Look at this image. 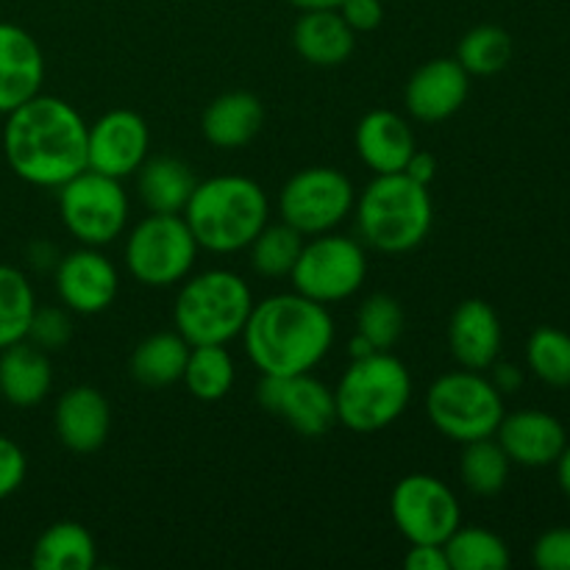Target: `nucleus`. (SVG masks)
Wrapping results in <instances>:
<instances>
[{"mask_svg":"<svg viewBox=\"0 0 570 570\" xmlns=\"http://www.w3.org/2000/svg\"><path fill=\"white\" fill-rule=\"evenodd\" d=\"M337 11L343 14V20L348 22L354 33L376 31L384 20L382 0H343V6Z\"/></svg>","mask_w":570,"mask_h":570,"instance_id":"obj_39","label":"nucleus"},{"mask_svg":"<svg viewBox=\"0 0 570 570\" xmlns=\"http://www.w3.org/2000/svg\"><path fill=\"white\" fill-rule=\"evenodd\" d=\"M53 387V367L48 354L28 340L0 351V395L11 406H37Z\"/></svg>","mask_w":570,"mask_h":570,"instance_id":"obj_24","label":"nucleus"},{"mask_svg":"<svg viewBox=\"0 0 570 570\" xmlns=\"http://www.w3.org/2000/svg\"><path fill=\"white\" fill-rule=\"evenodd\" d=\"M451 570H504L510 549L495 532L482 527H456L443 543Z\"/></svg>","mask_w":570,"mask_h":570,"instance_id":"obj_29","label":"nucleus"},{"mask_svg":"<svg viewBox=\"0 0 570 570\" xmlns=\"http://www.w3.org/2000/svg\"><path fill=\"white\" fill-rule=\"evenodd\" d=\"M510 456L493 438L465 443V451L460 456L462 482L476 495L501 493L507 488V479H510Z\"/></svg>","mask_w":570,"mask_h":570,"instance_id":"obj_31","label":"nucleus"},{"mask_svg":"<svg viewBox=\"0 0 570 570\" xmlns=\"http://www.w3.org/2000/svg\"><path fill=\"white\" fill-rule=\"evenodd\" d=\"M471 76L456 59H432L417 67L404 89L406 111L417 122H443L468 100Z\"/></svg>","mask_w":570,"mask_h":570,"instance_id":"obj_16","label":"nucleus"},{"mask_svg":"<svg viewBox=\"0 0 570 570\" xmlns=\"http://www.w3.org/2000/svg\"><path fill=\"white\" fill-rule=\"evenodd\" d=\"M150 150V128L131 109H111L87 128V167L111 178H128Z\"/></svg>","mask_w":570,"mask_h":570,"instance_id":"obj_14","label":"nucleus"},{"mask_svg":"<svg viewBox=\"0 0 570 570\" xmlns=\"http://www.w3.org/2000/svg\"><path fill=\"white\" fill-rule=\"evenodd\" d=\"M33 312H37V295L26 273L11 265H0V351L26 340Z\"/></svg>","mask_w":570,"mask_h":570,"instance_id":"obj_30","label":"nucleus"},{"mask_svg":"<svg viewBox=\"0 0 570 570\" xmlns=\"http://www.w3.org/2000/svg\"><path fill=\"white\" fill-rule=\"evenodd\" d=\"M289 278L295 293L323 306L348 301L367 278L365 248L343 234H317L304 243Z\"/></svg>","mask_w":570,"mask_h":570,"instance_id":"obj_9","label":"nucleus"},{"mask_svg":"<svg viewBox=\"0 0 570 570\" xmlns=\"http://www.w3.org/2000/svg\"><path fill=\"white\" fill-rule=\"evenodd\" d=\"M495 438H499L510 462L523 468L554 465L568 445L566 426L554 415L540 410H521L504 415L495 429Z\"/></svg>","mask_w":570,"mask_h":570,"instance_id":"obj_17","label":"nucleus"},{"mask_svg":"<svg viewBox=\"0 0 570 570\" xmlns=\"http://www.w3.org/2000/svg\"><path fill=\"white\" fill-rule=\"evenodd\" d=\"M59 250H56V245L45 243V239H39V243H33L31 248H28V262H31L37 271H56V265H59Z\"/></svg>","mask_w":570,"mask_h":570,"instance_id":"obj_43","label":"nucleus"},{"mask_svg":"<svg viewBox=\"0 0 570 570\" xmlns=\"http://www.w3.org/2000/svg\"><path fill=\"white\" fill-rule=\"evenodd\" d=\"M456 61L468 76H495L512 59V37L499 26H476L456 45Z\"/></svg>","mask_w":570,"mask_h":570,"instance_id":"obj_33","label":"nucleus"},{"mask_svg":"<svg viewBox=\"0 0 570 570\" xmlns=\"http://www.w3.org/2000/svg\"><path fill=\"white\" fill-rule=\"evenodd\" d=\"M527 362L534 376L551 387H570V334L554 326H540L529 337Z\"/></svg>","mask_w":570,"mask_h":570,"instance_id":"obj_34","label":"nucleus"},{"mask_svg":"<svg viewBox=\"0 0 570 570\" xmlns=\"http://www.w3.org/2000/svg\"><path fill=\"white\" fill-rule=\"evenodd\" d=\"M390 512L410 543L443 546L462 523L454 490L432 473H410L401 479L390 495Z\"/></svg>","mask_w":570,"mask_h":570,"instance_id":"obj_12","label":"nucleus"},{"mask_svg":"<svg viewBox=\"0 0 570 570\" xmlns=\"http://www.w3.org/2000/svg\"><path fill=\"white\" fill-rule=\"evenodd\" d=\"M412 401V376L390 351L351 360L334 387L337 423L356 434H373L399 421Z\"/></svg>","mask_w":570,"mask_h":570,"instance_id":"obj_5","label":"nucleus"},{"mask_svg":"<svg viewBox=\"0 0 570 570\" xmlns=\"http://www.w3.org/2000/svg\"><path fill=\"white\" fill-rule=\"evenodd\" d=\"M45 56L37 39L14 22H0V115L42 92Z\"/></svg>","mask_w":570,"mask_h":570,"instance_id":"obj_18","label":"nucleus"},{"mask_svg":"<svg viewBox=\"0 0 570 570\" xmlns=\"http://www.w3.org/2000/svg\"><path fill=\"white\" fill-rule=\"evenodd\" d=\"M265 126V106L254 92H226L206 106L200 117V131L206 142L220 150L245 148L256 139V134Z\"/></svg>","mask_w":570,"mask_h":570,"instance_id":"obj_22","label":"nucleus"},{"mask_svg":"<svg viewBox=\"0 0 570 570\" xmlns=\"http://www.w3.org/2000/svg\"><path fill=\"white\" fill-rule=\"evenodd\" d=\"M56 293L61 304L78 315H100L117 298V267L92 245L70 250L59 259L53 271Z\"/></svg>","mask_w":570,"mask_h":570,"instance_id":"obj_15","label":"nucleus"},{"mask_svg":"<svg viewBox=\"0 0 570 570\" xmlns=\"http://www.w3.org/2000/svg\"><path fill=\"white\" fill-rule=\"evenodd\" d=\"M373 345L367 343L365 337H360V334H354V340H351L348 343V356L351 360H362V356H367V354H373Z\"/></svg>","mask_w":570,"mask_h":570,"instance_id":"obj_46","label":"nucleus"},{"mask_svg":"<svg viewBox=\"0 0 570 570\" xmlns=\"http://www.w3.org/2000/svg\"><path fill=\"white\" fill-rule=\"evenodd\" d=\"M87 128L76 106L39 92L6 115L3 156L26 184L59 189L87 170Z\"/></svg>","mask_w":570,"mask_h":570,"instance_id":"obj_1","label":"nucleus"},{"mask_svg":"<svg viewBox=\"0 0 570 570\" xmlns=\"http://www.w3.org/2000/svg\"><path fill=\"white\" fill-rule=\"evenodd\" d=\"M356 154L376 176L404 173L406 161L415 154V134L401 115L390 109H373L360 120L354 134Z\"/></svg>","mask_w":570,"mask_h":570,"instance_id":"obj_21","label":"nucleus"},{"mask_svg":"<svg viewBox=\"0 0 570 570\" xmlns=\"http://www.w3.org/2000/svg\"><path fill=\"white\" fill-rule=\"evenodd\" d=\"M72 337V321L70 309L67 306H37L31 317V326H28L26 340L33 343L37 348H42L45 354H53L61 351Z\"/></svg>","mask_w":570,"mask_h":570,"instance_id":"obj_36","label":"nucleus"},{"mask_svg":"<svg viewBox=\"0 0 570 570\" xmlns=\"http://www.w3.org/2000/svg\"><path fill=\"white\" fill-rule=\"evenodd\" d=\"M356 204L351 178L337 167H306L287 178L278 195V212L287 226L304 237L337 228Z\"/></svg>","mask_w":570,"mask_h":570,"instance_id":"obj_11","label":"nucleus"},{"mask_svg":"<svg viewBox=\"0 0 570 570\" xmlns=\"http://www.w3.org/2000/svg\"><path fill=\"white\" fill-rule=\"evenodd\" d=\"M362 243L382 254H406L429 237L434 206L429 187L406 173H382L354 204Z\"/></svg>","mask_w":570,"mask_h":570,"instance_id":"obj_4","label":"nucleus"},{"mask_svg":"<svg viewBox=\"0 0 570 570\" xmlns=\"http://www.w3.org/2000/svg\"><path fill=\"white\" fill-rule=\"evenodd\" d=\"M287 3L301 11H317V9H340L343 0H287Z\"/></svg>","mask_w":570,"mask_h":570,"instance_id":"obj_45","label":"nucleus"},{"mask_svg":"<svg viewBox=\"0 0 570 570\" xmlns=\"http://www.w3.org/2000/svg\"><path fill=\"white\" fill-rule=\"evenodd\" d=\"M501 321L493 306L482 298L462 301L449 321L451 356L465 371H488L495 365L501 351Z\"/></svg>","mask_w":570,"mask_h":570,"instance_id":"obj_19","label":"nucleus"},{"mask_svg":"<svg viewBox=\"0 0 570 570\" xmlns=\"http://www.w3.org/2000/svg\"><path fill=\"white\" fill-rule=\"evenodd\" d=\"M557 476H560V488L566 490V495L570 499V445H566L557 460Z\"/></svg>","mask_w":570,"mask_h":570,"instance_id":"obj_44","label":"nucleus"},{"mask_svg":"<svg viewBox=\"0 0 570 570\" xmlns=\"http://www.w3.org/2000/svg\"><path fill=\"white\" fill-rule=\"evenodd\" d=\"M198 250L184 215L150 212L128 234L126 265L139 284L161 289L181 284L193 273Z\"/></svg>","mask_w":570,"mask_h":570,"instance_id":"obj_8","label":"nucleus"},{"mask_svg":"<svg viewBox=\"0 0 570 570\" xmlns=\"http://www.w3.org/2000/svg\"><path fill=\"white\" fill-rule=\"evenodd\" d=\"M426 415L440 434L454 443L495 438L504 412V395L479 371L440 376L426 393Z\"/></svg>","mask_w":570,"mask_h":570,"instance_id":"obj_7","label":"nucleus"},{"mask_svg":"<svg viewBox=\"0 0 570 570\" xmlns=\"http://www.w3.org/2000/svg\"><path fill=\"white\" fill-rule=\"evenodd\" d=\"M59 215L81 245H109L126 232L128 195L120 178L81 170L59 187Z\"/></svg>","mask_w":570,"mask_h":570,"instance_id":"obj_10","label":"nucleus"},{"mask_svg":"<svg viewBox=\"0 0 570 570\" xmlns=\"http://www.w3.org/2000/svg\"><path fill=\"white\" fill-rule=\"evenodd\" d=\"M28 473L26 451L14 443L11 438L0 434V501L14 495L22 488Z\"/></svg>","mask_w":570,"mask_h":570,"instance_id":"obj_38","label":"nucleus"},{"mask_svg":"<svg viewBox=\"0 0 570 570\" xmlns=\"http://www.w3.org/2000/svg\"><path fill=\"white\" fill-rule=\"evenodd\" d=\"M95 562L98 549L92 534L76 521L48 527L31 549V568L37 570H92Z\"/></svg>","mask_w":570,"mask_h":570,"instance_id":"obj_26","label":"nucleus"},{"mask_svg":"<svg viewBox=\"0 0 570 570\" xmlns=\"http://www.w3.org/2000/svg\"><path fill=\"white\" fill-rule=\"evenodd\" d=\"M406 570H451L449 557L440 543H410L404 557Z\"/></svg>","mask_w":570,"mask_h":570,"instance_id":"obj_40","label":"nucleus"},{"mask_svg":"<svg viewBox=\"0 0 570 570\" xmlns=\"http://www.w3.org/2000/svg\"><path fill=\"white\" fill-rule=\"evenodd\" d=\"M193 345L178 332H156L145 337L131 354V376L145 387H170L181 382Z\"/></svg>","mask_w":570,"mask_h":570,"instance_id":"obj_27","label":"nucleus"},{"mask_svg":"<svg viewBox=\"0 0 570 570\" xmlns=\"http://www.w3.org/2000/svg\"><path fill=\"white\" fill-rule=\"evenodd\" d=\"M181 215L200 248L237 254L267 226L271 200L254 178L228 173L195 184Z\"/></svg>","mask_w":570,"mask_h":570,"instance_id":"obj_3","label":"nucleus"},{"mask_svg":"<svg viewBox=\"0 0 570 570\" xmlns=\"http://www.w3.org/2000/svg\"><path fill=\"white\" fill-rule=\"evenodd\" d=\"M304 234L295 232L287 223H267L259 234H256L250 248V267L265 278H284L293 273L295 262H298L301 248H304Z\"/></svg>","mask_w":570,"mask_h":570,"instance_id":"obj_32","label":"nucleus"},{"mask_svg":"<svg viewBox=\"0 0 570 570\" xmlns=\"http://www.w3.org/2000/svg\"><path fill=\"white\" fill-rule=\"evenodd\" d=\"M239 337L262 376H295L326 360L334 345V321L328 306L293 289L254 304Z\"/></svg>","mask_w":570,"mask_h":570,"instance_id":"obj_2","label":"nucleus"},{"mask_svg":"<svg viewBox=\"0 0 570 570\" xmlns=\"http://www.w3.org/2000/svg\"><path fill=\"white\" fill-rule=\"evenodd\" d=\"M234 379H237V367H234L226 345H193L189 348L181 382L187 384L195 399L206 401V404L226 399L234 387Z\"/></svg>","mask_w":570,"mask_h":570,"instance_id":"obj_28","label":"nucleus"},{"mask_svg":"<svg viewBox=\"0 0 570 570\" xmlns=\"http://www.w3.org/2000/svg\"><path fill=\"white\" fill-rule=\"evenodd\" d=\"M356 334L376 351H390L404 334V309L387 293H376L362 301L356 312Z\"/></svg>","mask_w":570,"mask_h":570,"instance_id":"obj_35","label":"nucleus"},{"mask_svg":"<svg viewBox=\"0 0 570 570\" xmlns=\"http://www.w3.org/2000/svg\"><path fill=\"white\" fill-rule=\"evenodd\" d=\"M56 438L76 454H92L106 443L111 429V406L100 390L89 384L70 387L53 412Z\"/></svg>","mask_w":570,"mask_h":570,"instance_id":"obj_20","label":"nucleus"},{"mask_svg":"<svg viewBox=\"0 0 570 570\" xmlns=\"http://www.w3.org/2000/svg\"><path fill=\"white\" fill-rule=\"evenodd\" d=\"M532 560L540 570H570V529L560 527L540 534Z\"/></svg>","mask_w":570,"mask_h":570,"instance_id":"obj_37","label":"nucleus"},{"mask_svg":"<svg viewBox=\"0 0 570 570\" xmlns=\"http://www.w3.org/2000/svg\"><path fill=\"white\" fill-rule=\"evenodd\" d=\"M404 173L410 178H415L417 184H423V187H429V184L434 181V176H438V159H434V154H429V150L415 148V154L406 161Z\"/></svg>","mask_w":570,"mask_h":570,"instance_id":"obj_41","label":"nucleus"},{"mask_svg":"<svg viewBox=\"0 0 570 570\" xmlns=\"http://www.w3.org/2000/svg\"><path fill=\"white\" fill-rule=\"evenodd\" d=\"M490 382L495 384V390H499L501 395H512L521 390L523 371L518 365H510V362H501V365H495L493 379H490Z\"/></svg>","mask_w":570,"mask_h":570,"instance_id":"obj_42","label":"nucleus"},{"mask_svg":"<svg viewBox=\"0 0 570 570\" xmlns=\"http://www.w3.org/2000/svg\"><path fill=\"white\" fill-rule=\"evenodd\" d=\"M293 48L315 67H340L356 48V33L337 9L301 11L293 28Z\"/></svg>","mask_w":570,"mask_h":570,"instance_id":"obj_23","label":"nucleus"},{"mask_svg":"<svg viewBox=\"0 0 570 570\" xmlns=\"http://www.w3.org/2000/svg\"><path fill=\"white\" fill-rule=\"evenodd\" d=\"M256 399L271 415L282 417L301 438L317 440L337 423L334 390L309 373L295 376H262Z\"/></svg>","mask_w":570,"mask_h":570,"instance_id":"obj_13","label":"nucleus"},{"mask_svg":"<svg viewBox=\"0 0 570 570\" xmlns=\"http://www.w3.org/2000/svg\"><path fill=\"white\" fill-rule=\"evenodd\" d=\"M254 293L234 271H204L184 278L173 304L176 332L189 345H226L243 334Z\"/></svg>","mask_w":570,"mask_h":570,"instance_id":"obj_6","label":"nucleus"},{"mask_svg":"<svg viewBox=\"0 0 570 570\" xmlns=\"http://www.w3.org/2000/svg\"><path fill=\"white\" fill-rule=\"evenodd\" d=\"M195 184L198 178L193 167L176 156H154V159L148 156L137 170L139 198L156 215H181Z\"/></svg>","mask_w":570,"mask_h":570,"instance_id":"obj_25","label":"nucleus"}]
</instances>
